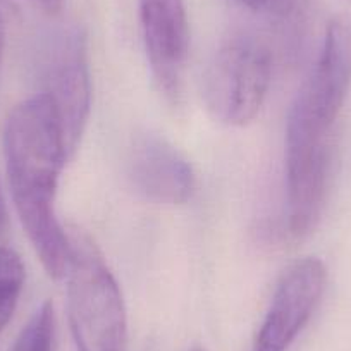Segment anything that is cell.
Returning <instances> with one entry per match:
<instances>
[{"label": "cell", "instance_id": "1", "mask_svg": "<svg viewBox=\"0 0 351 351\" xmlns=\"http://www.w3.org/2000/svg\"><path fill=\"white\" fill-rule=\"evenodd\" d=\"M350 88L351 18L336 16L286 123L288 229L293 236L306 234L322 212L332 167L334 126Z\"/></svg>", "mask_w": 351, "mask_h": 351}, {"label": "cell", "instance_id": "2", "mask_svg": "<svg viewBox=\"0 0 351 351\" xmlns=\"http://www.w3.org/2000/svg\"><path fill=\"white\" fill-rule=\"evenodd\" d=\"M4 154L12 202L23 229L53 279L66 276L71 238L56 214V193L69 158L53 104L45 93L23 100L5 121Z\"/></svg>", "mask_w": 351, "mask_h": 351}, {"label": "cell", "instance_id": "3", "mask_svg": "<svg viewBox=\"0 0 351 351\" xmlns=\"http://www.w3.org/2000/svg\"><path fill=\"white\" fill-rule=\"evenodd\" d=\"M67 267V319L76 351H124L128 336L123 293L88 236L74 232Z\"/></svg>", "mask_w": 351, "mask_h": 351}, {"label": "cell", "instance_id": "4", "mask_svg": "<svg viewBox=\"0 0 351 351\" xmlns=\"http://www.w3.org/2000/svg\"><path fill=\"white\" fill-rule=\"evenodd\" d=\"M271 77V50L253 38H234L222 45L208 64L205 104L221 123L246 126L267 99Z\"/></svg>", "mask_w": 351, "mask_h": 351}, {"label": "cell", "instance_id": "5", "mask_svg": "<svg viewBox=\"0 0 351 351\" xmlns=\"http://www.w3.org/2000/svg\"><path fill=\"white\" fill-rule=\"evenodd\" d=\"M43 93L52 100L71 157L83 136L92 106L86 40L80 29L59 33L47 66V90Z\"/></svg>", "mask_w": 351, "mask_h": 351}, {"label": "cell", "instance_id": "6", "mask_svg": "<svg viewBox=\"0 0 351 351\" xmlns=\"http://www.w3.org/2000/svg\"><path fill=\"white\" fill-rule=\"evenodd\" d=\"M327 272L319 258H303L285 272L252 351H286L324 295Z\"/></svg>", "mask_w": 351, "mask_h": 351}, {"label": "cell", "instance_id": "7", "mask_svg": "<svg viewBox=\"0 0 351 351\" xmlns=\"http://www.w3.org/2000/svg\"><path fill=\"white\" fill-rule=\"evenodd\" d=\"M140 19L155 83L171 102H178L190 52L184 0H140Z\"/></svg>", "mask_w": 351, "mask_h": 351}, {"label": "cell", "instance_id": "8", "mask_svg": "<svg viewBox=\"0 0 351 351\" xmlns=\"http://www.w3.org/2000/svg\"><path fill=\"white\" fill-rule=\"evenodd\" d=\"M128 174L141 197L160 205L186 204L197 186L190 160L155 133L134 138L128 155Z\"/></svg>", "mask_w": 351, "mask_h": 351}, {"label": "cell", "instance_id": "9", "mask_svg": "<svg viewBox=\"0 0 351 351\" xmlns=\"http://www.w3.org/2000/svg\"><path fill=\"white\" fill-rule=\"evenodd\" d=\"M25 265L14 250L0 246V332L11 320L23 286H25Z\"/></svg>", "mask_w": 351, "mask_h": 351}, {"label": "cell", "instance_id": "10", "mask_svg": "<svg viewBox=\"0 0 351 351\" xmlns=\"http://www.w3.org/2000/svg\"><path fill=\"white\" fill-rule=\"evenodd\" d=\"M56 312L53 303L45 302L33 313L9 351H53Z\"/></svg>", "mask_w": 351, "mask_h": 351}, {"label": "cell", "instance_id": "11", "mask_svg": "<svg viewBox=\"0 0 351 351\" xmlns=\"http://www.w3.org/2000/svg\"><path fill=\"white\" fill-rule=\"evenodd\" d=\"M8 232V210H5V202L0 191V239L4 238Z\"/></svg>", "mask_w": 351, "mask_h": 351}, {"label": "cell", "instance_id": "12", "mask_svg": "<svg viewBox=\"0 0 351 351\" xmlns=\"http://www.w3.org/2000/svg\"><path fill=\"white\" fill-rule=\"evenodd\" d=\"M36 2H38L49 14H57L64 4V0H36Z\"/></svg>", "mask_w": 351, "mask_h": 351}, {"label": "cell", "instance_id": "13", "mask_svg": "<svg viewBox=\"0 0 351 351\" xmlns=\"http://www.w3.org/2000/svg\"><path fill=\"white\" fill-rule=\"evenodd\" d=\"M4 25L0 19V62H2V56H4Z\"/></svg>", "mask_w": 351, "mask_h": 351}, {"label": "cell", "instance_id": "14", "mask_svg": "<svg viewBox=\"0 0 351 351\" xmlns=\"http://www.w3.org/2000/svg\"><path fill=\"white\" fill-rule=\"evenodd\" d=\"M193 351H207V350H205V348H195Z\"/></svg>", "mask_w": 351, "mask_h": 351}]
</instances>
